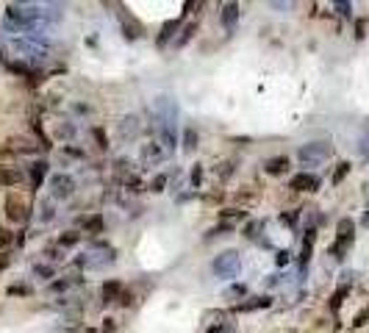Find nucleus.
<instances>
[{
	"label": "nucleus",
	"instance_id": "1",
	"mask_svg": "<svg viewBox=\"0 0 369 333\" xmlns=\"http://www.w3.org/2000/svg\"><path fill=\"white\" fill-rule=\"evenodd\" d=\"M317 186H319V180L314 175H305V172L292 178V189H297V192H314Z\"/></svg>",
	"mask_w": 369,
	"mask_h": 333
},
{
	"label": "nucleus",
	"instance_id": "2",
	"mask_svg": "<svg viewBox=\"0 0 369 333\" xmlns=\"http://www.w3.org/2000/svg\"><path fill=\"white\" fill-rule=\"evenodd\" d=\"M236 264H239V256H236V253H222V256L214 261V269L217 272H233Z\"/></svg>",
	"mask_w": 369,
	"mask_h": 333
},
{
	"label": "nucleus",
	"instance_id": "3",
	"mask_svg": "<svg viewBox=\"0 0 369 333\" xmlns=\"http://www.w3.org/2000/svg\"><path fill=\"white\" fill-rule=\"evenodd\" d=\"M6 208H9V220H14V222H20L22 217H25V203L17 200V197H9Z\"/></svg>",
	"mask_w": 369,
	"mask_h": 333
},
{
	"label": "nucleus",
	"instance_id": "4",
	"mask_svg": "<svg viewBox=\"0 0 369 333\" xmlns=\"http://www.w3.org/2000/svg\"><path fill=\"white\" fill-rule=\"evenodd\" d=\"M53 189H56L59 197H67L69 192H72V178H69V175H56V178H53Z\"/></svg>",
	"mask_w": 369,
	"mask_h": 333
},
{
	"label": "nucleus",
	"instance_id": "5",
	"mask_svg": "<svg viewBox=\"0 0 369 333\" xmlns=\"http://www.w3.org/2000/svg\"><path fill=\"white\" fill-rule=\"evenodd\" d=\"M327 155V145H308V147H303L300 150V158L303 161H311V158H325Z\"/></svg>",
	"mask_w": 369,
	"mask_h": 333
},
{
	"label": "nucleus",
	"instance_id": "6",
	"mask_svg": "<svg viewBox=\"0 0 369 333\" xmlns=\"http://www.w3.org/2000/svg\"><path fill=\"white\" fill-rule=\"evenodd\" d=\"M286 167H289V158H286V155H278V158H269V161H266V172H272V175L283 172Z\"/></svg>",
	"mask_w": 369,
	"mask_h": 333
},
{
	"label": "nucleus",
	"instance_id": "7",
	"mask_svg": "<svg viewBox=\"0 0 369 333\" xmlns=\"http://www.w3.org/2000/svg\"><path fill=\"white\" fill-rule=\"evenodd\" d=\"M17 180H20L17 172H9V170L0 167V186H11V183H17Z\"/></svg>",
	"mask_w": 369,
	"mask_h": 333
},
{
	"label": "nucleus",
	"instance_id": "8",
	"mask_svg": "<svg viewBox=\"0 0 369 333\" xmlns=\"http://www.w3.org/2000/svg\"><path fill=\"white\" fill-rule=\"evenodd\" d=\"M44 172H47V164H34V186H39L42 183V178H44Z\"/></svg>",
	"mask_w": 369,
	"mask_h": 333
},
{
	"label": "nucleus",
	"instance_id": "9",
	"mask_svg": "<svg viewBox=\"0 0 369 333\" xmlns=\"http://www.w3.org/2000/svg\"><path fill=\"white\" fill-rule=\"evenodd\" d=\"M86 231L89 233H100L103 231V220H100V217H92V220L86 222Z\"/></svg>",
	"mask_w": 369,
	"mask_h": 333
},
{
	"label": "nucleus",
	"instance_id": "10",
	"mask_svg": "<svg viewBox=\"0 0 369 333\" xmlns=\"http://www.w3.org/2000/svg\"><path fill=\"white\" fill-rule=\"evenodd\" d=\"M103 294H106V300H111V297H117V294H120V283H106V289H103Z\"/></svg>",
	"mask_w": 369,
	"mask_h": 333
},
{
	"label": "nucleus",
	"instance_id": "11",
	"mask_svg": "<svg viewBox=\"0 0 369 333\" xmlns=\"http://www.w3.org/2000/svg\"><path fill=\"white\" fill-rule=\"evenodd\" d=\"M9 242H11V233H9V231H3V228H0V247H6Z\"/></svg>",
	"mask_w": 369,
	"mask_h": 333
},
{
	"label": "nucleus",
	"instance_id": "12",
	"mask_svg": "<svg viewBox=\"0 0 369 333\" xmlns=\"http://www.w3.org/2000/svg\"><path fill=\"white\" fill-rule=\"evenodd\" d=\"M347 170H350V164H342V167H339V172H336V178H333L336 183H339V180H342L344 175H347Z\"/></svg>",
	"mask_w": 369,
	"mask_h": 333
},
{
	"label": "nucleus",
	"instance_id": "13",
	"mask_svg": "<svg viewBox=\"0 0 369 333\" xmlns=\"http://www.w3.org/2000/svg\"><path fill=\"white\" fill-rule=\"evenodd\" d=\"M78 242V233H69V236H61V244H75Z\"/></svg>",
	"mask_w": 369,
	"mask_h": 333
},
{
	"label": "nucleus",
	"instance_id": "14",
	"mask_svg": "<svg viewBox=\"0 0 369 333\" xmlns=\"http://www.w3.org/2000/svg\"><path fill=\"white\" fill-rule=\"evenodd\" d=\"M164 180H167V178H164V175H158V178H155V180H153V192H161V186H164Z\"/></svg>",
	"mask_w": 369,
	"mask_h": 333
},
{
	"label": "nucleus",
	"instance_id": "15",
	"mask_svg": "<svg viewBox=\"0 0 369 333\" xmlns=\"http://www.w3.org/2000/svg\"><path fill=\"white\" fill-rule=\"evenodd\" d=\"M186 147H195V131H186Z\"/></svg>",
	"mask_w": 369,
	"mask_h": 333
},
{
	"label": "nucleus",
	"instance_id": "16",
	"mask_svg": "<svg viewBox=\"0 0 369 333\" xmlns=\"http://www.w3.org/2000/svg\"><path fill=\"white\" fill-rule=\"evenodd\" d=\"M233 17H236V6H228V14H225V20H228V22H231Z\"/></svg>",
	"mask_w": 369,
	"mask_h": 333
},
{
	"label": "nucleus",
	"instance_id": "17",
	"mask_svg": "<svg viewBox=\"0 0 369 333\" xmlns=\"http://www.w3.org/2000/svg\"><path fill=\"white\" fill-rule=\"evenodd\" d=\"M89 333H95V331H89Z\"/></svg>",
	"mask_w": 369,
	"mask_h": 333
}]
</instances>
